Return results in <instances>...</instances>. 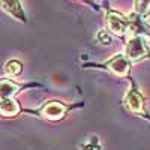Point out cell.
<instances>
[{"label":"cell","mask_w":150,"mask_h":150,"mask_svg":"<svg viewBox=\"0 0 150 150\" xmlns=\"http://www.w3.org/2000/svg\"><path fill=\"white\" fill-rule=\"evenodd\" d=\"M63 112H65V108L59 102H48L42 108V116H45L48 119H60L63 116Z\"/></svg>","instance_id":"6da1fadb"},{"label":"cell","mask_w":150,"mask_h":150,"mask_svg":"<svg viewBox=\"0 0 150 150\" xmlns=\"http://www.w3.org/2000/svg\"><path fill=\"white\" fill-rule=\"evenodd\" d=\"M18 111H20V105L14 99H0V114L15 116Z\"/></svg>","instance_id":"7a4b0ae2"},{"label":"cell","mask_w":150,"mask_h":150,"mask_svg":"<svg viewBox=\"0 0 150 150\" xmlns=\"http://www.w3.org/2000/svg\"><path fill=\"white\" fill-rule=\"evenodd\" d=\"M18 92V86L9 80L0 81V99H11L12 95Z\"/></svg>","instance_id":"3957f363"},{"label":"cell","mask_w":150,"mask_h":150,"mask_svg":"<svg viewBox=\"0 0 150 150\" xmlns=\"http://www.w3.org/2000/svg\"><path fill=\"white\" fill-rule=\"evenodd\" d=\"M0 6H2L5 11H8L9 14L18 17L20 20H24L23 11H21V6H20L18 2H0Z\"/></svg>","instance_id":"277c9868"},{"label":"cell","mask_w":150,"mask_h":150,"mask_svg":"<svg viewBox=\"0 0 150 150\" xmlns=\"http://www.w3.org/2000/svg\"><path fill=\"white\" fill-rule=\"evenodd\" d=\"M143 53H144V47H143L141 41L137 39V41H132V42L128 45V54H129L132 59H138V57H141Z\"/></svg>","instance_id":"5b68a950"},{"label":"cell","mask_w":150,"mask_h":150,"mask_svg":"<svg viewBox=\"0 0 150 150\" xmlns=\"http://www.w3.org/2000/svg\"><path fill=\"white\" fill-rule=\"evenodd\" d=\"M111 68L114 69L117 74H125L128 69V63H126V60H125L123 57H116L114 60H112V63H111Z\"/></svg>","instance_id":"8992f818"},{"label":"cell","mask_w":150,"mask_h":150,"mask_svg":"<svg viewBox=\"0 0 150 150\" xmlns=\"http://www.w3.org/2000/svg\"><path fill=\"white\" fill-rule=\"evenodd\" d=\"M5 72L8 75H18L21 72V63L20 62H15V60L8 62L6 66H5Z\"/></svg>","instance_id":"52a82bcc"},{"label":"cell","mask_w":150,"mask_h":150,"mask_svg":"<svg viewBox=\"0 0 150 150\" xmlns=\"http://www.w3.org/2000/svg\"><path fill=\"white\" fill-rule=\"evenodd\" d=\"M110 26H111V29H112V30L117 32V33H122V32L125 30V23H123V20L116 18V17L110 18Z\"/></svg>","instance_id":"ba28073f"},{"label":"cell","mask_w":150,"mask_h":150,"mask_svg":"<svg viewBox=\"0 0 150 150\" xmlns=\"http://www.w3.org/2000/svg\"><path fill=\"white\" fill-rule=\"evenodd\" d=\"M128 104H129V107H131L132 110H140V107H141V99H140L138 95L132 93V95L129 96V99H128Z\"/></svg>","instance_id":"9c48e42d"},{"label":"cell","mask_w":150,"mask_h":150,"mask_svg":"<svg viewBox=\"0 0 150 150\" xmlns=\"http://www.w3.org/2000/svg\"><path fill=\"white\" fill-rule=\"evenodd\" d=\"M98 38L102 41V44H110V42H111V38H110L107 33H101V35H99Z\"/></svg>","instance_id":"30bf717a"}]
</instances>
